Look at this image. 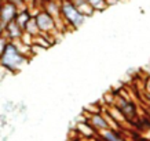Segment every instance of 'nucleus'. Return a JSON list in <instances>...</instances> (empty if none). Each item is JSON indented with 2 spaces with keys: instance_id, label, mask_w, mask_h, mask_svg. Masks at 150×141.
Wrapping results in <instances>:
<instances>
[{
  "instance_id": "nucleus-1",
  "label": "nucleus",
  "mask_w": 150,
  "mask_h": 141,
  "mask_svg": "<svg viewBox=\"0 0 150 141\" xmlns=\"http://www.w3.org/2000/svg\"><path fill=\"white\" fill-rule=\"evenodd\" d=\"M30 59L23 57L17 47L14 46L13 42H8V44L6 46V49L3 50V53L0 54V65L7 68L8 71H11L13 75L18 73L19 71H22L23 67H26L29 64Z\"/></svg>"
},
{
  "instance_id": "nucleus-2",
  "label": "nucleus",
  "mask_w": 150,
  "mask_h": 141,
  "mask_svg": "<svg viewBox=\"0 0 150 141\" xmlns=\"http://www.w3.org/2000/svg\"><path fill=\"white\" fill-rule=\"evenodd\" d=\"M59 11L61 18L68 29H77L87 19L83 14L79 13L70 0H59Z\"/></svg>"
},
{
  "instance_id": "nucleus-3",
  "label": "nucleus",
  "mask_w": 150,
  "mask_h": 141,
  "mask_svg": "<svg viewBox=\"0 0 150 141\" xmlns=\"http://www.w3.org/2000/svg\"><path fill=\"white\" fill-rule=\"evenodd\" d=\"M35 21L37 24V28L41 33H50V35H55L58 32V28H57V22L55 19L48 15L44 10H39L37 14L35 15Z\"/></svg>"
},
{
  "instance_id": "nucleus-4",
  "label": "nucleus",
  "mask_w": 150,
  "mask_h": 141,
  "mask_svg": "<svg viewBox=\"0 0 150 141\" xmlns=\"http://www.w3.org/2000/svg\"><path fill=\"white\" fill-rule=\"evenodd\" d=\"M17 13H18V9H17L11 1L4 0L3 4L0 6V21L4 24V26H6L8 22H11L13 19H15Z\"/></svg>"
},
{
  "instance_id": "nucleus-5",
  "label": "nucleus",
  "mask_w": 150,
  "mask_h": 141,
  "mask_svg": "<svg viewBox=\"0 0 150 141\" xmlns=\"http://www.w3.org/2000/svg\"><path fill=\"white\" fill-rule=\"evenodd\" d=\"M86 119H87V122L91 125V127L94 129L96 133L109 129L108 120H106V118H105L103 114H90V115H87Z\"/></svg>"
},
{
  "instance_id": "nucleus-6",
  "label": "nucleus",
  "mask_w": 150,
  "mask_h": 141,
  "mask_svg": "<svg viewBox=\"0 0 150 141\" xmlns=\"http://www.w3.org/2000/svg\"><path fill=\"white\" fill-rule=\"evenodd\" d=\"M22 33H23V29L13 19L11 22H8L4 26V33H3V35L7 37V40H8V42H14V40H18V39H21Z\"/></svg>"
},
{
  "instance_id": "nucleus-7",
  "label": "nucleus",
  "mask_w": 150,
  "mask_h": 141,
  "mask_svg": "<svg viewBox=\"0 0 150 141\" xmlns=\"http://www.w3.org/2000/svg\"><path fill=\"white\" fill-rule=\"evenodd\" d=\"M98 141H125V138L121 136V130L106 129L98 133Z\"/></svg>"
},
{
  "instance_id": "nucleus-8",
  "label": "nucleus",
  "mask_w": 150,
  "mask_h": 141,
  "mask_svg": "<svg viewBox=\"0 0 150 141\" xmlns=\"http://www.w3.org/2000/svg\"><path fill=\"white\" fill-rule=\"evenodd\" d=\"M70 1H72L73 6L77 9L79 13L83 14L86 18H90L92 14L95 13V11H94V9L88 4V1H87V0H70Z\"/></svg>"
},
{
  "instance_id": "nucleus-9",
  "label": "nucleus",
  "mask_w": 150,
  "mask_h": 141,
  "mask_svg": "<svg viewBox=\"0 0 150 141\" xmlns=\"http://www.w3.org/2000/svg\"><path fill=\"white\" fill-rule=\"evenodd\" d=\"M32 15H30V11H29V9H22V10H18V13H17V15H15V22L18 24L19 26L23 29V26H25V24L29 21V18H30Z\"/></svg>"
},
{
  "instance_id": "nucleus-10",
  "label": "nucleus",
  "mask_w": 150,
  "mask_h": 141,
  "mask_svg": "<svg viewBox=\"0 0 150 141\" xmlns=\"http://www.w3.org/2000/svg\"><path fill=\"white\" fill-rule=\"evenodd\" d=\"M23 32L28 33V35H30V36H33V37L37 36V35L40 33L39 28H37L36 21H35V17H30L29 21L25 24V26H23Z\"/></svg>"
},
{
  "instance_id": "nucleus-11",
  "label": "nucleus",
  "mask_w": 150,
  "mask_h": 141,
  "mask_svg": "<svg viewBox=\"0 0 150 141\" xmlns=\"http://www.w3.org/2000/svg\"><path fill=\"white\" fill-rule=\"evenodd\" d=\"M87 1L94 9V11H103L105 9H108L105 0H87Z\"/></svg>"
},
{
  "instance_id": "nucleus-12",
  "label": "nucleus",
  "mask_w": 150,
  "mask_h": 141,
  "mask_svg": "<svg viewBox=\"0 0 150 141\" xmlns=\"http://www.w3.org/2000/svg\"><path fill=\"white\" fill-rule=\"evenodd\" d=\"M8 1H11L18 10H22L28 7V0H8Z\"/></svg>"
},
{
  "instance_id": "nucleus-13",
  "label": "nucleus",
  "mask_w": 150,
  "mask_h": 141,
  "mask_svg": "<svg viewBox=\"0 0 150 141\" xmlns=\"http://www.w3.org/2000/svg\"><path fill=\"white\" fill-rule=\"evenodd\" d=\"M8 75H13L11 71H8L7 68H4V67H1V65H0V80H3V79L7 77Z\"/></svg>"
},
{
  "instance_id": "nucleus-14",
  "label": "nucleus",
  "mask_w": 150,
  "mask_h": 141,
  "mask_svg": "<svg viewBox=\"0 0 150 141\" xmlns=\"http://www.w3.org/2000/svg\"><path fill=\"white\" fill-rule=\"evenodd\" d=\"M8 44V40H7V37L4 36V35H1L0 36V54L3 53V50L6 49V46Z\"/></svg>"
},
{
  "instance_id": "nucleus-15",
  "label": "nucleus",
  "mask_w": 150,
  "mask_h": 141,
  "mask_svg": "<svg viewBox=\"0 0 150 141\" xmlns=\"http://www.w3.org/2000/svg\"><path fill=\"white\" fill-rule=\"evenodd\" d=\"M143 89H145L146 93H150V75L145 79V84H143Z\"/></svg>"
},
{
  "instance_id": "nucleus-16",
  "label": "nucleus",
  "mask_w": 150,
  "mask_h": 141,
  "mask_svg": "<svg viewBox=\"0 0 150 141\" xmlns=\"http://www.w3.org/2000/svg\"><path fill=\"white\" fill-rule=\"evenodd\" d=\"M118 1H120V0H105V3H106L108 7H110L112 4H117Z\"/></svg>"
},
{
  "instance_id": "nucleus-17",
  "label": "nucleus",
  "mask_w": 150,
  "mask_h": 141,
  "mask_svg": "<svg viewBox=\"0 0 150 141\" xmlns=\"http://www.w3.org/2000/svg\"><path fill=\"white\" fill-rule=\"evenodd\" d=\"M3 33H4V24L0 21V36H1Z\"/></svg>"
},
{
  "instance_id": "nucleus-18",
  "label": "nucleus",
  "mask_w": 150,
  "mask_h": 141,
  "mask_svg": "<svg viewBox=\"0 0 150 141\" xmlns=\"http://www.w3.org/2000/svg\"><path fill=\"white\" fill-rule=\"evenodd\" d=\"M3 1H4V0H0V6L3 4Z\"/></svg>"
},
{
  "instance_id": "nucleus-19",
  "label": "nucleus",
  "mask_w": 150,
  "mask_h": 141,
  "mask_svg": "<svg viewBox=\"0 0 150 141\" xmlns=\"http://www.w3.org/2000/svg\"><path fill=\"white\" fill-rule=\"evenodd\" d=\"M28 1H29V0H28Z\"/></svg>"
}]
</instances>
